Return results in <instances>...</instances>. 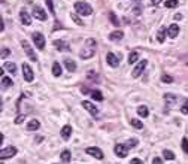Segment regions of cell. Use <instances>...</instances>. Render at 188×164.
<instances>
[{"mask_svg": "<svg viewBox=\"0 0 188 164\" xmlns=\"http://www.w3.org/2000/svg\"><path fill=\"white\" fill-rule=\"evenodd\" d=\"M32 37H33V42L34 45L37 46V49H41L42 51L43 48H45V37H43L42 33H39V32H34L33 35H32Z\"/></svg>", "mask_w": 188, "mask_h": 164, "instance_id": "5b68a950", "label": "cell"}, {"mask_svg": "<svg viewBox=\"0 0 188 164\" xmlns=\"http://www.w3.org/2000/svg\"><path fill=\"white\" fill-rule=\"evenodd\" d=\"M46 5H48V9H49V12H51L52 15L55 14V11H54V3H52V0H46Z\"/></svg>", "mask_w": 188, "mask_h": 164, "instance_id": "8d00e7d4", "label": "cell"}, {"mask_svg": "<svg viewBox=\"0 0 188 164\" xmlns=\"http://www.w3.org/2000/svg\"><path fill=\"white\" fill-rule=\"evenodd\" d=\"M85 152L88 154V155L94 157V158H97V160H103V157H105V155H103V152H102V149H99V148H96V146L87 148Z\"/></svg>", "mask_w": 188, "mask_h": 164, "instance_id": "52a82bcc", "label": "cell"}, {"mask_svg": "<svg viewBox=\"0 0 188 164\" xmlns=\"http://www.w3.org/2000/svg\"><path fill=\"white\" fill-rule=\"evenodd\" d=\"M152 164H163L161 158H160V157H155L154 160H152Z\"/></svg>", "mask_w": 188, "mask_h": 164, "instance_id": "ab89813d", "label": "cell"}, {"mask_svg": "<svg viewBox=\"0 0 188 164\" xmlns=\"http://www.w3.org/2000/svg\"><path fill=\"white\" fill-rule=\"evenodd\" d=\"M23 121H24V115H18L17 118L14 120V122H15V124H21Z\"/></svg>", "mask_w": 188, "mask_h": 164, "instance_id": "f35d334b", "label": "cell"}, {"mask_svg": "<svg viewBox=\"0 0 188 164\" xmlns=\"http://www.w3.org/2000/svg\"><path fill=\"white\" fill-rule=\"evenodd\" d=\"M3 69L8 70L9 73H12V75H15V73H17V66H15L14 63H9V61H6V63L3 64Z\"/></svg>", "mask_w": 188, "mask_h": 164, "instance_id": "ac0fdd59", "label": "cell"}, {"mask_svg": "<svg viewBox=\"0 0 188 164\" xmlns=\"http://www.w3.org/2000/svg\"><path fill=\"white\" fill-rule=\"evenodd\" d=\"M130 164H143V163H142V160H139V158H133V160L130 161Z\"/></svg>", "mask_w": 188, "mask_h": 164, "instance_id": "60d3db41", "label": "cell"}, {"mask_svg": "<svg viewBox=\"0 0 188 164\" xmlns=\"http://www.w3.org/2000/svg\"><path fill=\"white\" fill-rule=\"evenodd\" d=\"M39 125H41V122L37 121V120H32V121L27 124V130H30V131H34V130L39 128Z\"/></svg>", "mask_w": 188, "mask_h": 164, "instance_id": "44dd1931", "label": "cell"}, {"mask_svg": "<svg viewBox=\"0 0 188 164\" xmlns=\"http://www.w3.org/2000/svg\"><path fill=\"white\" fill-rule=\"evenodd\" d=\"M60 134L64 140L70 139V136H72V127H70V125H64V127L60 130Z\"/></svg>", "mask_w": 188, "mask_h": 164, "instance_id": "9a60e30c", "label": "cell"}, {"mask_svg": "<svg viewBox=\"0 0 188 164\" xmlns=\"http://www.w3.org/2000/svg\"><path fill=\"white\" fill-rule=\"evenodd\" d=\"M148 66V61L146 60H140L139 63L136 64V67L133 69V72H131V76L133 78H137V76H140L142 73H143V70H145V67Z\"/></svg>", "mask_w": 188, "mask_h": 164, "instance_id": "8992f818", "label": "cell"}, {"mask_svg": "<svg viewBox=\"0 0 188 164\" xmlns=\"http://www.w3.org/2000/svg\"><path fill=\"white\" fill-rule=\"evenodd\" d=\"M137 113H139V116H142V118H146V116L149 115V111H148V106H145V104L139 106V107H137Z\"/></svg>", "mask_w": 188, "mask_h": 164, "instance_id": "d6986e66", "label": "cell"}, {"mask_svg": "<svg viewBox=\"0 0 188 164\" xmlns=\"http://www.w3.org/2000/svg\"><path fill=\"white\" fill-rule=\"evenodd\" d=\"M128 149H130V146H128L127 143H118V145H115V148H113L115 154L120 157V158H126L128 155Z\"/></svg>", "mask_w": 188, "mask_h": 164, "instance_id": "3957f363", "label": "cell"}, {"mask_svg": "<svg viewBox=\"0 0 188 164\" xmlns=\"http://www.w3.org/2000/svg\"><path fill=\"white\" fill-rule=\"evenodd\" d=\"M23 73H24V79H26L27 82H32V81L34 79L33 70L30 69V66H28L27 63H24V64H23Z\"/></svg>", "mask_w": 188, "mask_h": 164, "instance_id": "30bf717a", "label": "cell"}, {"mask_svg": "<svg viewBox=\"0 0 188 164\" xmlns=\"http://www.w3.org/2000/svg\"><path fill=\"white\" fill-rule=\"evenodd\" d=\"M33 17L36 18V19H39V21H46V19H48L46 12H45L42 8H39V6H34L33 8Z\"/></svg>", "mask_w": 188, "mask_h": 164, "instance_id": "ba28073f", "label": "cell"}, {"mask_svg": "<svg viewBox=\"0 0 188 164\" xmlns=\"http://www.w3.org/2000/svg\"><path fill=\"white\" fill-rule=\"evenodd\" d=\"M178 5H179L178 0H166V3H164L166 8H176Z\"/></svg>", "mask_w": 188, "mask_h": 164, "instance_id": "4dcf8cb0", "label": "cell"}, {"mask_svg": "<svg viewBox=\"0 0 188 164\" xmlns=\"http://www.w3.org/2000/svg\"><path fill=\"white\" fill-rule=\"evenodd\" d=\"M106 61H108V64H109L111 67H118V66H120V58H118V55L113 54V52H109V54L106 55Z\"/></svg>", "mask_w": 188, "mask_h": 164, "instance_id": "9c48e42d", "label": "cell"}, {"mask_svg": "<svg viewBox=\"0 0 188 164\" xmlns=\"http://www.w3.org/2000/svg\"><path fill=\"white\" fill-rule=\"evenodd\" d=\"M137 61H139V52L133 51L130 55H128V63H130V64H135V63H137Z\"/></svg>", "mask_w": 188, "mask_h": 164, "instance_id": "603a6c76", "label": "cell"}, {"mask_svg": "<svg viewBox=\"0 0 188 164\" xmlns=\"http://www.w3.org/2000/svg\"><path fill=\"white\" fill-rule=\"evenodd\" d=\"M94 54H96V40L94 39H88L79 55H81L82 60H87V58H91Z\"/></svg>", "mask_w": 188, "mask_h": 164, "instance_id": "6da1fadb", "label": "cell"}, {"mask_svg": "<svg viewBox=\"0 0 188 164\" xmlns=\"http://www.w3.org/2000/svg\"><path fill=\"white\" fill-rule=\"evenodd\" d=\"M90 94H91V97H93L94 100H97V102H102L103 100V94L99 91V90H93Z\"/></svg>", "mask_w": 188, "mask_h": 164, "instance_id": "484cf974", "label": "cell"}, {"mask_svg": "<svg viewBox=\"0 0 188 164\" xmlns=\"http://www.w3.org/2000/svg\"><path fill=\"white\" fill-rule=\"evenodd\" d=\"M181 112L184 113V115H188V99L184 102V104H182V107H181Z\"/></svg>", "mask_w": 188, "mask_h": 164, "instance_id": "d590c367", "label": "cell"}, {"mask_svg": "<svg viewBox=\"0 0 188 164\" xmlns=\"http://www.w3.org/2000/svg\"><path fill=\"white\" fill-rule=\"evenodd\" d=\"M178 35H179V27H178V24H170L169 28H167V36L172 37V39H175Z\"/></svg>", "mask_w": 188, "mask_h": 164, "instance_id": "5bb4252c", "label": "cell"}, {"mask_svg": "<svg viewBox=\"0 0 188 164\" xmlns=\"http://www.w3.org/2000/svg\"><path fill=\"white\" fill-rule=\"evenodd\" d=\"M75 9H76L78 14L82 15V17H90L93 14V8L87 2H76L75 3Z\"/></svg>", "mask_w": 188, "mask_h": 164, "instance_id": "7a4b0ae2", "label": "cell"}, {"mask_svg": "<svg viewBox=\"0 0 188 164\" xmlns=\"http://www.w3.org/2000/svg\"><path fill=\"white\" fill-rule=\"evenodd\" d=\"M64 66H66V70H69V72H75L76 70V63L72 58H64Z\"/></svg>", "mask_w": 188, "mask_h": 164, "instance_id": "e0dca14e", "label": "cell"}, {"mask_svg": "<svg viewBox=\"0 0 188 164\" xmlns=\"http://www.w3.org/2000/svg\"><path fill=\"white\" fill-rule=\"evenodd\" d=\"M130 122H131V125L135 127V128H143V124H142V121H139V120H136V118H131L130 120Z\"/></svg>", "mask_w": 188, "mask_h": 164, "instance_id": "f1b7e54d", "label": "cell"}, {"mask_svg": "<svg viewBox=\"0 0 188 164\" xmlns=\"http://www.w3.org/2000/svg\"><path fill=\"white\" fill-rule=\"evenodd\" d=\"M54 46H55L58 51H70L69 45L66 42H63V40H54Z\"/></svg>", "mask_w": 188, "mask_h": 164, "instance_id": "2e32d148", "label": "cell"}, {"mask_svg": "<svg viewBox=\"0 0 188 164\" xmlns=\"http://www.w3.org/2000/svg\"><path fill=\"white\" fill-rule=\"evenodd\" d=\"M52 75H54V76H60L61 75V66L57 61L52 64Z\"/></svg>", "mask_w": 188, "mask_h": 164, "instance_id": "d4e9b609", "label": "cell"}, {"mask_svg": "<svg viewBox=\"0 0 188 164\" xmlns=\"http://www.w3.org/2000/svg\"><path fill=\"white\" fill-rule=\"evenodd\" d=\"M163 157H164L166 160H175V154H173L172 151H169V149H164V151H163Z\"/></svg>", "mask_w": 188, "mask_h": 164, "instance_id": "f546056e", "label": "cell"}, {"mask_svg": "<svg viewBox=\"0 0 188 164\" xmlns=\"http://www.w3.org/2000/svg\"><path fill=\"white\" fill-rule=\"evenodd\" d=\"M60 158H61V161H63V163H69V161H70V158H72V155H70V151L64 149V151L61 152Z\"/></svg>", "mask_w": 188, "mask_h": 164, "instance_id": "cb8c5ba5", "label": "cell"}, {"mask_svg": "<svg viewBox=\"0 0 188 164\" xmlns=\"http://www.w3.org/2000/svg\"><path fill=\"white\" fill-rule=\"evenodd\" d=\"M11 51H9L8 48H2V58H5V57H8Z\"/></svg>", "mask_w": 188, "mask_h": 164, "instance_id": "74e56055", "label": "cell"}, {"mask_svg": "<svg viewBox=\"0 0 188 164\" xmlns=\"http://www.w3.org/2000/svg\"><path fill=\"white\" fill-rule=\"evenodd\" d=\"M164 100L167 102V104H172V103H175V102H176V95L167 93V94H164Z\"/></svg>", "mask_w": 188, "mask_h": 164, "instance_id": "83f0119b", "label": "cell"}, {"mask_svg": "<svg viewBox=\"0 0 188 164\" xmlns=\"http://www.w3.org/2000/svg\"><path fill=\"white\" fill-rule=\"evenodd\" d=\"M166 35H167V30L161 27V28L158 30V35H157V40H158L160 43H163V42H164V39H166Z\"/></svg>", "mask_w": 188, "mask_h": 164, "instance_id": "7402d4cb", "label": "cell"}, {"mask_svg": "<svg viewBox=\"0 0 188 164\" xmlns=\"http://www.w3.org/2000/svg\"><path fill=\"white\" fill-rule=\"evenodd\" d=\"M133 11H135V14H136V15H140V12H142V8H140V6H136V8L133 9Z\"/></svg>", "mask_w": 188, "mask_h": 164, "instance_id": "b9f144b4", "label": "cell"}, {"mask_svg": "<svg viewBox=\"0 0 188 164\" xmlns=\"http://www.w3.org/2000/svg\"><path fill=\"white\" fill-rule=\"evenodd\" d=\"M182 149H184V152L188 155V139L187 137L182 139Z\"/></svg>", "mask_w": 188, "mask_h": 164, "instance_id": "e575fe53", "label": "cell"}, {"mask_svg": "<svg viewBox=\"0 0 188 164\" xmlns=\"http://www.w3.org/2000/svg\"><path fill=\"white\" fill-rule=\"evenodd\" d=\"M42 140H43V137H41V136H37V137H36V142H37V143H41Z\"/></svg>", "mask_w": 188, "mask_h": 164, "instance_id": "7bdbcfd3", "label": "cell"}, {"mask_svg": "<svg viewBox=\"0 0 188 164\" xmlns=\"http://www.w3.org/2000/svg\"><path fill=\"white\" fill-rule=\"evenodd\" d=\"M124 37V33L121 32V30H117V32H112L111 35H109V39L111 40H121Z\"/></svg>", "mask_w": 188, "mask_h": 164, "instance_id": "ffe728a7", "label": "cell"}, {"mask_svg": "<svg viewBox=\"0 0 188 164\" xmlns=\"http://www.w3.org/2000/svg\"><path fill=\"white\" fill-rule=\"evenodd\" d=\"M82 106H84V109L88 111V112L91 113L93 116H97V113H99V109L94 106L93 103H90V102H82Z\"/></svg>", "mask_w": 188, "mask_h": 164, "instance_id": "7c38bea8", "label": "cell"}, {"mask_svg": "<svg viewBox=\"0 0 188 164\" xmlns=\"http://www.w3.org/2000/svg\"><path fill=\"white\" fill-rule=\"evenodd\" d=\"M161 82H164V84H172L173 82V78L169 76V75H161Z\"/></svg>", "mask_w": 188, "mask_h": 164, "instance_id": "d6a6232c", "label": "cell"}, {"mask_svg": "<svg viewBox=\"0 0 188 164\" xmlns=\"http://www.w3.org/2000/svg\"><path fill=\"white\" fill-rule=\"evenodd\" d=\"M15 154H17V148L9 146V148H6V149H2V151H0V158H2V160L11 158V157H14Z\"/></svg>", "mask_w": 188, "mask_h": 164, "instance_id": "8fae6325", "label": "cell"}, {"mask_svg": "<svg viewBox=\"0 0 188 164\" xmlns=\"http://www.w3.org/2000/svg\"><path fill=\"white\" fill-rule=\"evenodd\" d=\"M109 19H111V23L113 24V26H120L121 23L118 21V18H117V15L113 14V12H109Z\"/></svg>", "mask_w": 188, "mask_h": 164, "instance_id": "1f68e13d", "label": "cell"}, {"mask_svg": "<svg viewBox=\"0 0 188 164\" xmlns=\"http://www.w3.org/2000/svg\"><path fill=\"white\" fill-rule=\"evenodd\" d=\"M12 85H14V82H12L11 78H6V76L2 78V86H3V88H11Z\"/></svg>", "mask_w": 188, "mask_h": 164, "instance_id": "4316f807", "label": "cell"}, {"mask_svg": "<svg viewBox=\"0 0 188 164\" xmlns=\"http://www.w3.org/2000/svg\"><path fill=\"white\" fill-rule=\"evenodd\" d=\"M151 2H152V5H158L160 3V0H151Z\"/></svg>", "mask_w": 188, "mask_h": 164, "instance_id": "ee69618b", "label": "cell"}, {"mask_svg": "<svg viewBox=\"0 0 188 164\" xmlns=\"http://www.w3.org/2000/svg\"><path fill=\"white\" fill-rule=\"evenodd\" d=\"M21 45H23V49H24V52L27 54V57L32 61H37V55L34 54L33 48L30 46V43L27 42V40H21Z\"/></svg>", "mask_w": 188, "mask_h": 164, "instance_id": "277c9868", "label": "cell"}, {"mask_svg": "<svg viewBox=\"0 0 188 164\" xmlns=\"http://www.w3.org/2000/svg\"><path fill=\"white\" fill-rule=\"evenodd\" d=\"M70 17H72V19H73V21L76 23L78 26H84V23H82V19H81V18H78V15H76V14H72Z\"/></svg>", "mask_w": 188, "mask_h": 164, "instance_id": "836d02e7", "label": "cell"}, {"mask_svg": "<svg viewBox=\"0 0 188 164\" xmlns=\"http://www.w3.org/2000/svg\"><path fill=\"white\" fill-rule=\"evenodd\" d=\"M19 19H21V23L24 24V26H30L32 24V18L28 15V12H27L26 9H23L21 12H19Z\"/></svg>", "mask_w": 188, "mask_h": 164, "instance_id": "4fadbf2b", "label": "cell"}]
</instances>
